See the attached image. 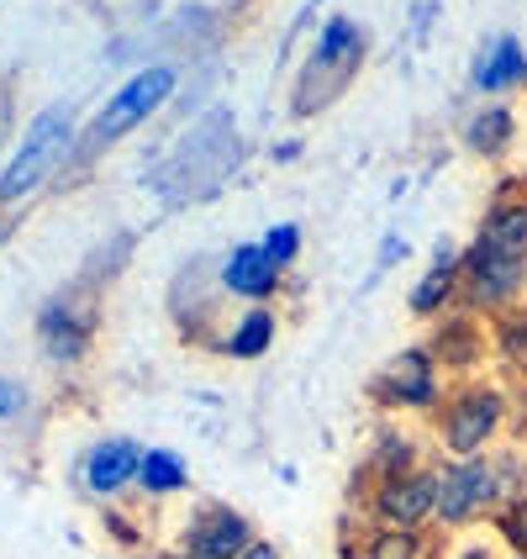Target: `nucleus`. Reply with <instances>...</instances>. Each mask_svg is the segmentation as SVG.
I'll return each instance as SVG.
<instances>
[{"mask_svg": "<svg viewBox=\"0 0 527 559\" xmlns=\"http://www.w3.org/2000/svg\"><path fill=\"white\" fill-rule=\"evenodd\" d=\"M438 475V533H475L480 523L491 528L501 507L527 491V454L496 449L480 460H433Z\"/></svg>", "mask_w": 527, "mask_h": 559, "instance_id": "obj_1", "label": "nucleus"}, {"mask_svg": "<svg viewBox=\"0 0 527 559\" xmlns=\"http://www.w3.org/2000/svg\"><path fill=\"white\" fill-rule=\"evenodd\" d=\"M506 428H512V391L491 374H475L448 385L443 406L428 423V438L438 460H480V454H496Z\"/></svg>", "mask_w": 527, "mask_h": 559, "instance_id": "obj_2", "label": "nucleus"}, {"mask_svg": "<svg viewBox=\"0 0 527 559\" xmlns=\"http://www.w3.org/2000/svg\"><path fill=\"white\" fill-rule=\"evenodd\" d=\"M370 59V32L359 27L354 16H327L316 43H311V59L301 69V85H296V117H311L322 106H333Z\"/></svg>", "mask_w": 527, "mask_h": 559, "instance_id": "obj_3", "label": "nucleus"}, {"mask_svg": "<svg viewBox=\"0 0 527 559\" xmlns=\"http://www.w3.org/2000/svg\"><path fill=\"white\" fill-rule=\"evenodd\" d=\"M448 396V380L443 370L433 365V354H428V343H406L402 354H391L380 370L370 374V402L380 417H428L433 423V412L443 406Z\"/></svg>", "mask_w": 527, "mask_h": 559, "instance_id": "obj_4", "label": "nucleus"}, {"mask_svg": "<svg viewBox=\"0 0 527 559\" xmlns=\"http://www.w3.org/2000/svg\"><path fill=\"white\" fill-rule=\"evenodd\" d=\"M175 85H180V69H175V63H148V69H137L122 91L95 111V122L85 127V138H80L85 154H100V148H111L117 138H127L132 127H143L158 106L175 95Z\"/></svg>", "mask_w": 527, "mask_h": 559, "instance_id": "obj_5", "label": "nucleus"}, {"mask_svg": "<svg viewBox=\"0 0 527 559\" xmlns=\"http://www.w3.org/2000/svg\"><path fill=\"white\" fill-rule=\"evenodd\" d=\"M69 143H74V117H69L63 106H48V111L27 127V138H22V148L11 154V164L0 169V206L27 201L32 190L53 175V164L69 154Z\"/></svg>", "mask_w": 527, "mask_h": 559, "instance_id": "obj_6", "label": "nucleus"}, {"mask_svg": "<svg viewBox=\"0 0 527 559\" xmlns=\"http://www.w3.org/2000/svg\"><path fill=\"white\" fill-rule=\"evenodd\" d=\"M523 301H527V259L491 253V249H480V243H469L465 270H459V311L491 322V317L523 307Z\"/></svg>", "mask_w": 527, "mask_h": 559, "instance_id": "obj_7", "label": "nucleus"}, {"mask_svg": "<svg viewBox=\"0 0 527 559\" xmlns=\"http://www.w3.org/2000/svg\"><path fill=\"white\" fill-rule=\"evenodd\" d=\"M359 501H364V523H374V528L433 533L438 475H433V465L406 469V475H385V480H370L359 491Z\"/></svg>", "mask_w": 527, "mask_h": 559, "instance_id": "obj_8", "label": "nucleus"}, {"mask_svg": "<svg viewBox=\"0 0 527 559\" xmlns=\"http://www.w3.org/2000/svg\"><path fill=\"white\" fill-rule=\"evenodd\" d=\"M253 538H259V528H253V518L243 507L206 497L180 518L175 549H185V555H195V559H238Z\"/></svg>", "mask_w": 527, "mask_h": 559, "instance_id": "obj_9", "label": "nucleus"}, {"mask_svg": "<svg viewBox=\"0 0 527 559\" xmlns=\"http://www.w3.org/2000/svg\"><path fill=\"white\" fill-rule=\"evenodd\" d=\"M428 354H433V365L443 370L448 385H454V380H475V374H486V365H491V333H486L480 317H469V311L454 307L448 317L433 322Z\"/></svg>", "mask_w": 527, "mask_h": 559, "instance_id": "obj_10", "label": "nucleus"}, {"mask_svg": "<svg viewBox=\"0 0 527 559\" xmlns=\"http://www.w3.org/2000/svg\"><path fill=\"white\" fill-rule=\"evenodd\" d=\"M95 338V307L80 301V290H63L37 311V343L53 365H80Z\"/></svg>", "mask_w": 527, "mask_h": 559, "instance_id": "obj_11", "label": "nucleus"}, {"mask_svg": "<svg viewBox=\"0 0 527 559\" xmlns=\"http://www.w3.org/2000/svg\"><path fill=\"white\" fill-rule=\"evenodd\" d=\"M137 465H143V443L127 433L95 438L85 465H80V480L95 501H122L132 486H137Z\"/></svg>", "mask_w": 527, "mask_h": 559, "instance_id": "obj_12", "label": "nucleus"}, {"mask_svg": "<svg viewBox=\"0 0 527 559\" xmlns=\"http://www.w3.org/2000/svg\"><path fill=\"white\" fill-rule=\"evenodd\" d=\"M217 285L232 301H243V307H275L279 285H285V270L264 253V243H238V249L221 253Z\"/></svg>", "mask_w": 527, "mask_h": 559, "instance_id": "obj_13", "label": "nucleus"}, {"mask_svg": "<svg viewBox=\"0 0 527 559\" xmlns=\"http://www.w3.org/2000/svg\"><path fill=\"white\" fill-rule=\"evenodd\" d=\"M433 438H422L417 428H406L402 417H385L370 438V454H364V486L385 480V475H406V469L433 465Z\"/></svg>", "mask_w": 527, "mask_h": 559, "instance_id": "obj_14", "label": "nucleus"}, {"mask_svg": "<svg viewBox=\"0 0 527 559\" xmlns=\"http://www.w3.org/2000/svg\"><path fill=\"white\" fill-rule=\"evenodd\" d=\"M459 270H465V249L438 243L433 264L422 270V280H417V285H411V296H406V311H411L417 322H438V317H448V311L459 307Z\"/></svg>", "mask_w": 527, "mask_h": 559, "instance_id": "obj_15", "label": "nucleus"}, {"mask_svg": "<svg viewBox=\"0 0 527 559\" xmlns=\"http://www.w3.org/2000/svg\"><path fill=\"white\" fill-rule=\"evenodd\" d=\"M475 243L491 253H512L527 259V190H501L486 206V217L475 227Z\"/></svg>", "mask_w": 527, "mask_h": 559, "instance_id": "obj_16", "label": "nucleus"}, {"mask_svg": "<svg viewBox=\"0 0 527 559\" xmlns=\"http://www.w3.org/2000/svg\"><path fill=\"white\" fill-rule=\"evenodd\" d=\"M469 85L480 95H512L527 85V48L517 43V37H496V43H486L480 48V59H475V69H469Z\"/></svg>", "mask_w": 527, "mask_h": 559, "instance_id": "obj_17", "label": "nucleus"}, {"mask_svg": "<svg viewBox=\"0 0 527 559\" xmlns=\"http://www.w3.org/2000/svg\"><path fill=\"white\" fill-rule=\"evenodd\" d=\"M279 343V311L275 307H243L232 317V328L221 333V354L227 359H238V365H253V359H264V354H275Z\"/></svg>", "mask_w": 527, "mask_h": 559, "instance_id": "obj_18", "label": "nucleus"}, {"mask_svg": "<svg viewBox=\"0 0 527 559\" xmlns=\"http://www.w3.org/2000/svg\"><path fill=\"white\" fill-rule=\"evenodd\" d=\"M143 501H175L190 491V460L180 449H143V465H137V486H132Z\"/></svg>", "mask_w": 527, "mask_h": 559, "instance_id": "obj_19", "label": "nucleus"}, {"mask_svg": "<svg viewBox=\"0 0 527 559\" xmlns=\"http://www.w3.org/2000/svg\"><path fill=\"white\" fill-rule=\"evenodd\" d=\"M512 143H517V117H512V106H501V100H486L480 111H469L465 122V148L475 158H506L512 154Z\"/></svg>", "mask_w": 527, "mask_h": 559, "instance_id": "obj_20", "label": "nucleus"}, {"mask_svg": "<svg viewBox=\"0 0 527 559\" xmlns=\"http://www.w3.org/2000/svg\"><path fill=\"white\" fill-rule=\"evenodd\" d=\"M433 533H411V528H374L364 523L359 538L343 544V559H428Z\"/></svg>", "mask_w": 527, "mask_h": 559, "instance_id": "obj_21", "label": "nucleus"}, {"mask_svg": "<svg viewBox=\"0 0 527 559\" xmlns=\"http://www.w3.org/2000/svg\"><path fill=\"white\" fill-rule=\"evenodd\" d=\"M486 333H491V359H496L512 380H527V301L512 311H501V317H491Z\"/></svg>", "mask_w": 527, "mask_h": 559, "instance_id": "obj_22", "label": "nucleus"}, {"mask_svg": "<svg viewBox=\"0 0 527 559\" xmlns=\"http://www.w3.org/2000/svg\"><path fill=\"white\" fill-rule=\"evenodd\" d=\"M486 533L496 538L506 555H527V491L506 501L496 518H491V528H486Z\"/></svg>", "mask_w": 527, "mask_h": 559, "instance_id": "obj_23", "label": "nucleus"}, {"mask_svg": "<svg viewBox=\"0 0 527 559\" xmlns=\"http://www.w3.org/2000/svg\"><path fill=\"white\" fill-rule=\"evenodd\" d=\"M264 253L275 259L279 270H290V264L301 259V227H296V222H275V227L264 233Z\"/></svg>", "mask_w": 527, "mask_h": 559, "instance_id": "obj_24", "label": "nucleus"}, {"mask_svg": "<svg viewBox=\"0 0 527 559\" xmlns=\"http://www.w3.org/2000/svg\"><path fill=\"white\" fill-rule=\"evenodd\" d=\"M443 559H501V544L491 538V533H465Z\"/></svg>", "mask_w": 527, "mask_h": 559, "instance_id": "obj_25", "label": "nucleus"}, {"mask_svg": "<svg viewBox=\"0 0 527 559\" xmlns=\"http://www.w3.org/2000/svg\"><path fill=\"white\" fill-rule=\"evenodd\" d=\"M22 406H27V385H22V380H11V374H0V423L22 417Z\"/></svg>", "mask_w": 527, "mask_h": 559, "instance_id": "obj_26", "label": "nucleus"}, {"mask_svg": "<svg viewBox=\"0 0 527 559\" xmlns=\"http://www.w3.org/2000/svg\"><path fill=\"white\" fill-rule=\"evenodd\" d=\"M238 559H285V555H279L275 538H253V544H249V549H243Z\"/></svg>", "mask_w": 527, "mask_h": 559, "instance_id": "obj_27", "label": "nucleus"}, {"mask_svg": "<svg viewBox=\"0 0 527 559\" xmlns=\"http://www.w3.org/2000/svg\"><path fill=\"white\" fill-rule=\"evenodd\" d=\"M143 559H195V555H185V549H175V544H164V549H148Z\"/></svg>", "mask_w": 527, "mask_h": 559, "instance_id": "obj_28", "label": "nucleus"}, {"mask_svg": "<svg viewBox=\"0 0 527 559\" xmlns=\"http://www.w3.org/2000/svg\"><path fill=\"white\" fill-rule=\"evenodd\" d=\"M501 559H527V555H501Z\"/></svg>", "mask_w": 527, "mask_h": 559, "instance_id": "obj_29", "label": "nucleus"}]
</instances>
